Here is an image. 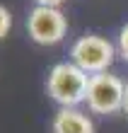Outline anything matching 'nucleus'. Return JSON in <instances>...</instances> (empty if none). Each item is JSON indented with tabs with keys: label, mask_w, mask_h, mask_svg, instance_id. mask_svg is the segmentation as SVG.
Wrapping results in <instances>:
<instances>
[{
	"label": "nucleus",
	"mask_w": 128,
	"mask_h": 133,
	"mask_svg": "<svg viewBox=\"0 0 128 133\" xmlns=\"http://www.w3.org/2000/svg\"><path fill=\"white\" fill-rule=\"evenodd\" d=\"M90 75L80 70L73 61L56 63L46 75V95L58 107H80L85 104Z\"/></svg>",
	"instance_id": "obj_1"
},
{
	"label": "nucleus",
	"mask_w": 128,
	"mask_h": 133,
	"mask_svg": "<svg viewBox=\"0 0 128 133\" xmlns=\"http://www.w3.org/2000/svg\"><path fill=\"white\" fill-rule=\"evenodd\" d=\"M123 97H126V82L114 73H97L90 75L87 85V111L99 114V116H111L123 111Z\"/></svg>",
	"instance_id": "obj_2"
},
{
	"label": "nucleus",
	"mask_w": 128,
	"mask_h": 133,
	"mask_svg": "<svg viewBox=\"0 0 128 133\" xmlns=\"http://www.w3.org/2000/svg\"><path fill=\"white\" fill-rule=\"evenodd\" d=\"M116 46L102 34H85L70 46V61L87 75L106 73L116 61Z\"/></svg>",
	"instance_id": "obj_3"
},
{
	"label": "nucleus",
	"mask_w": 128,
	"mask_h": 133,
	"mask_svg": "<svg viewBox=\"0 0 128 133\" xmlns=\"http://www.w3.org/2000/svg\"><path fill=\"white\" fill-rule=\"evenodd\" d=\"M27 32L29 39L39 46H56L68 34V17L60 7L34 5L27 17Z\"/></svg>",
	"instance_id": "obj_4"
},
{
	"label": "nucleus",
	"mask_w": 128,
	"mask_h": 133,
	"mask_svg": "<svg viewBox=\"0 0 128 133\" xmlns=\"http://www.w3.org/2000/svg\"><path fill=\"white\" fill-rule=\"evenodd\" d=\"M51 133H94V121L80 107H58L51 119Z\"/></svg>",
	"instance_id": "obj_5"
},
{
	"label": "nucleus",
	"mask_w": 128,
	"mask_h": 133,
	"mask_svg": "<svg viewBox=\"0 0 128 133\" xmlns=\"http://www.w3.org/2000/svg\"><path fill=\"white\" fill-rule=\"evenodd\" d=\"M116 51H118V56H121L126 63H128V22L121 27V32H118V39H116Z\"/></svg>",
	"instance_id": "obj_6"
},
{
	"label": "nucleus",
	"mask_w": 128,
	"mask_h": 133,
	"mask_svg": "<svg viewBox=\"0 0 128 133\" xmlns=\"http://www.w3.org/2000/svg\"><path fill=\"white\" fill-rule=\"evenodd\" d=\"M12 29V15L5 5H0V39H5Z\"/></svg>",
	"instance_id": "obj_7"
},
{
	"label": "nucleus",
	"mask_w": 128,
	"mask_h": 133,
	"mask_svg": "<svg viewBox=\"0 0 128 133\" xmlns=\"http://www.w3.org/2000/svg\"><path fill=\"white\" fill-rule=\"evenodd\" d=\"M36 5H46V7H60L65 0H34Z\"/></svg>",
	"instance_id": "obj_8"
},
{
	"label": "nucleus",
	"mask_w": 128,
	"mask_h": 133,
	"mask_svg": "<svg viewBox=\"0 0 128 133\" xmlns=\"http://www.w3.org/2000/svg\"><path fill=\"white\" fill-rule=\"evenodd\" d=\"M123 114L128 116V82H126V97H123Z\"/></svg>",
	"instance_id": "obj_9"
}]
</instances>
